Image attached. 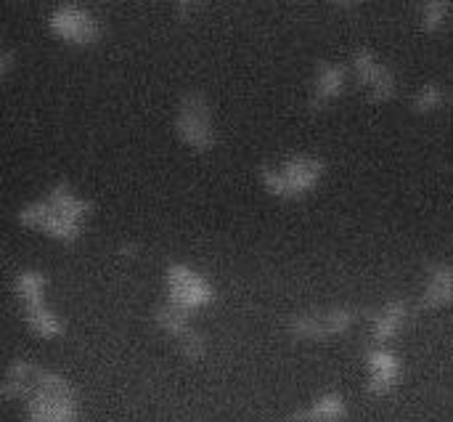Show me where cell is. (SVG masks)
Listing matches in <instances>:
<instances>
[{
  "mask_svg": "<svg viewBox=\"0 0 453 422\" xmlns=\"http://www.w3.org/2000/svg\"><path fill=\"white\" fill-rule=\"evenodd\" d=\"M93 213V202L80 197L66 181H58L45 197L24 202L16 210V223L29 231H40L61 245H74Z\"/></svg>",
  "mask_w": 453,
  "mask_h": 422,
  "instance_id": "1",
  "label": "cell"
},
{
  "mask_svg": "<svg viewBox=\"0 0 453 422\" xmlns=\"http://www.w3.org/2000/svg\"><path fill=\"white\" fill-rule=\"evenodd\" d=\"M326 176V162L313 154H289L279 162H265L257 173L260 186L273 199H303L321 186Z\"/></svg>",
  "mask_w": 453,
  "mask_h": 422,
  "instance_id": "2",
  "label": "cell"
},
{
  "mask_svg": "<svg viewBox=\"0 0 453 422\" xmlns=\"http://www.w3.org/2000/svg\"><path fill=\"white\" fill-rule=\"evenodd\" d=\"M80 399L69 378L40 367L37 386L27 402V422H80Z\"/></svg>",
  "mask_w": 453,
  "mask_h": 422,
  "instance_id": "3",
  "label": "cell"
},
{
  "mask_svg": "<svg viewBox=\"0 0 453 422\" xmlns=\"http://www.w3.org/2000/svg\"><path fill=\"white\" fill-rule=\"evenodd\" d=\"M173 128H175L178 141H180L186 149L196 152V154L212 152L215 144H218L215 120H212V106H210L207 96L199 93V90H188V93L180 96Z\"/></svg>",
  "mask_w": 453,
  "mask_h": 422,
  "instance_id": "4",
  "label": "cell"
},
{
  "mask_svg": "<svg viewBox=\"0 0 453 422\" xmlns=\"http://www.w3.org/2000/svg\"><path fill=\"white\" fill-rule=\"evenodd\" d=\"M358 322V311L353 306H329V309H311L300 311L289 319L287 332L292 340L300 343H324L332 338L348 335Z\"/></svg>",
  "mask_w": 453,
  "mask_h": 422,
  "instance_id": "5",
  "label": "cell"
},
{
  "mask_svg": "<svg viewBox=\"0 0 453 422\" xmlns=\"http://www.w3.org/2000/svg\"><path fill=\"white\" fill-rule=\"evenodd\" d=\"M165 301L180 306L188 314H196L215 303V287L202 271L175 261L165 269Z\"/></svg>",
  "mask_w": 453,
  "mask_h": 422,
  "instance_id": "6",
  "label": "cell"
},
{
  "mask_svg": "<svg viewBox=\"0 0 453 422\" xmlns=\"http://www.w3.org/2000/svg\"><path fill=\"white\" fill-rule=\"evenodd\" d=\"M48 29L56 40H61L66 45H77V48L93 45L104 37L101 19L80 3L56 5L48 13Z\"/></svg>",
  "mask_w": 453,
  "mask_h": 422,
  "instance_id": "7",
  "label": "cell"
},
{
  "mask_svg": "<svg viewBox=\"0 0 453 422\" xmlns=\"http://www.w3.org/2000/svg\"><path fill=\"white\" fill-rule=\"evenodd\" d=\"M350 72L361 88H366L372 104H388L398 93V80L393 69L380 61V56L372 48H356L350 59Z\"/></svg>",
  "mask_w": 453,
  "mask_h": 422,
  "instance_id": "8",
  "label": "cell"
},
{
  "mask_svg": "<svg viewBox=\"0 0 453 422\" xmlns=\"http://www.w3.org/2000/svg\"><path fill=\"white\" fill-rule=\"evenodd\" d=\"M366 391L374 399H385L398 391L403 380V359L390 346H369L366 351Z\"/></svg>",
  "mask_w": 453,
  "mask_h": 422,
  "instance_id": "9",
  "label": "cell"
},
{
  "mask_svg": "<svg viewBox=\"0 0 453 422\" xmlns=\"http://www.w3.org/2000/svg\"><path fill=\"white\" fill-rule=\"evenodd\" d=\"M348 66L340 64V61H329V59H321L316 64V72H313V82H311V96H308V106L313 112H324L326 106H332L348 88Z\"/></svg>",
  "mask_w": 453,
  "mask_h": 422,
  "instance_id": "10",
  "label": "cell"
},
{
  "mask_svg": "<svg viewBox=\"0 0 453 422\" xmlns=\"http://www.w3.org/2000/svg\"><path fill=\"white\" fill-rule=\"evenodd\" d=\"M411 319V309L406 301L401 298H393L388 303H382L374 314H372V343L374 346H390L409 324Z\"/></svg>",
  "mask_w": 453,
  "mask_h": 422,
  "instance_id": "11",
  "label": "cell"
},
{
  "mask_svg": "<svg viewBox=\"0 0 453 422\" xmlns=\"http://www.w3.org/2000/svg\"><path fill=\"white\" fill-rule=\"evenodd\" d=\"M453 306V263L441 261L430 263L425 274V287L419 295V309L422 311H438Z\"/></svg>",
  "mask_w": 453,
  "mask_h": 422,
  "instance_id": "12",
  "label": "cell"
},
{
  "mask_svg": "<svg viewBox=\"0 0 453 422\" xmlns=\"http://www.w3.org/2000/svg\"><path fill=\"white\" fill-rule=\"evenodd\" d=\"M37 375H40V367L32 364L29 359H11V364L5 367V375H3V386H0V396L5 402H29L35 386H37Z\"/></svg>",
  "mask_w": 453,
  "mask_h": 422,
  "instance_id": "13",
  "label": "cell"
},
{
  "mask_svg": "<svg viewBox=\"0 0 453 422\" xmlns=\"http://www.w3.org/2000/svg\"><path fill=\"white\" fill-rule=\"evenodd\" d=\"M24 324L37 340H58L66 332L64 319L48 306V301L24 306Z\"/></svg>",
  "mask_w": 453,
  "mask_h": 422,
  "instance_id": "14",
  "label": "cell"
},
{
  "mask_svg": "<svg viewBox=\"0 0 453 422\" xmlns=\"http://www.w3.org/2000/svg\"><path fill=\"white\" fill-rule=\"evenodd\" d=\"M11 290H13V298L19 301L21 309L29 306V303H40V301H45L48 277L40 269H21V271L13 274Z\"/></svg>",
  "mask_w": 453,
  "mask_h": 422,
  "instance_id": "15",
  "label": "cell"
},
{
  "mask_svg": "<svg viewBox=\"0 0 453 422\" xmlns=\"http://www.w3.org/2000/svg\"><path fill=\"white\" fill-rule=\"evenodd\" d=\"M154 324L159 327V332H165L173 340H180L188 330H194L191 327V314L183 311L180 306L170 303V301H162L154 309Z\"/></svg>",
  "mask_w": 453,
  "mask_h": 422,
  "instance_id": "16",
  "label": "cell"
},
{
  "mask_svg": "<svg viewBox=\"0 0 453 422\" xmlns=\"http://www.w3.org/2000/svg\"><path fill=\"white\" fill-rule=\"evenodd\" d=\"M446 104H449V90L435 80L419 85L411 96V112L414 114H433V112H441Z\"/></svg>",
  "mask_w": 453,
  "mask_h": 422,
  "instance_id": "17",
  "label": "cell"
},
{
  "mask_svg": "<svg viewBox=\"0 0 453 422\" xmlns=\"http://www.w3.org/2000/svg\"><path fill=\"white\" fill-rule=\"evenodd\" d=\"M311 407H313V412H319V418H324L326 422H345L350 415V404L340 391H324V394L313 396Z\"/></svg>",
  "mask_w": 453,
  "mask_h": 422,
  "instance_id": "18",
  "label": "cell"
},
{
  "mask_svg": "<svg viewBox=\"0 0 453 422\" xmlns=\"http://www.w3.org/2000/svg\"><path fill=\"white\" fill-rule=\"evenodd\" d=\"M451 16V5L443 3V0H430L419 8V29L427 32V35H435L446 27Z\"/></svg>",
  "mask_w": 453,
  "mask_h": 422,
  "instance_id": "19",
  "label": "cell"
},
{
  "mask_svg": "<svg viewBox=\"0 0 453 422\" xmlns=\"http://www.w3.org/2000/svg\"><path fill=\"white\" fill-rule=\"evenodd\" d=\"M178 343V351H180V356L186 359V362H202L204 356H207V338H204V332L202 330H188L180 340H175Z\"/></svg>",
  "mask_w": 453,
  "mask_h": 422,
  "instance_id": "20",
  "label": "cell"
},
{
  "mask_svg": "<svg viewBox=\"0 0 453 422\" xmlns=\"http://www.w3.org/2000/svg\"><path fill=\"white\" fill-rule=\"evenodd\" d=\"M289 422H326V420H324V418H319V412H313V407L308 404V407H303V410L292 412V415H289Z\"/></svg>",
  "mask_w": 453,
  "mask_h": 422,
  "instance_id": "21",
  "label": "cell"
},
{
  "mask_svg": "<svg viewBox=\"0 0 453 422\" xmlns=\"http://www.w3.org/2000/svg\"><path fill=\"white\" fill-rule=\"evenodd\" d=\"M13 64H16V51L13 48H3L0 51V74L8 77L11 69H13Z\"/></svg>",
  "mask_w": 453,
  "mask_h": 422,
  "instance_id": "22",
  "label": "cell"
},
{
  "mask_svg": "<svg viewBox=\"0 0 453 422\" xmlns=\"http://www.w3.org/2000/svg\"><path fill=\"white\" fill-rule=\"evenodd\" d=\"M196 8H199L196 3L180 0V3H175V16H178V19H183V21H188V19L194 16V11H196Z\"/></svg>",
  "mask_w": 453,
  "mask_h": 422,
  "instance_id": "23",
  "label": "cell"
}]
</instances>
